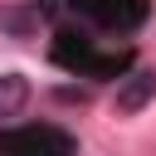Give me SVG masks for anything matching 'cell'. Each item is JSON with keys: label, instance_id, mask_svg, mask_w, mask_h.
<instances>
[{"label": "cell", "instance_id": "4", "mask_svg": "<svg viewBox=\"0 0 156 156\" xmlns=\"http://www.w3.org/2000/svg\"><path fill=\"white\" fill-rule=\"evenodd\" d=\"M0 29L15 34V39H29V34H39V10H29V5H10V10H0Z\"/></svg>", "mask_w": 156, "mask_h": 156}, {"label": "cell", "instance_id": "1", "mask_svg": "<svg viewBox=\"0 0 156 156\" xmlns=\"http://www.w3.org/2000/svg\"><path fill=\"white\" fill-rule=\"evenodd\" d=\"M10 156H73V141L54 127H24L20 136H5Z\"/></svg>", "mask_w": 156, "mask_h": 156}, {"label": "cell", "instance_id": "2", "mask_svg": "<svg viewBox=\"0 0 156 156\" xmlns=\"http://www.w3.org/2000/svg\"><path fill=\"white\" fill-rule=\"evenodd\" d=\"M151 98H156V68H136V73H127V83L117 88L112 107H117L122 117H132V112H141Z\"/></svg>", "mask_w": 156, "mask_h": 156}, {"label": "cell", "instance_id": "3", "mask_svg": "<svg viewBox=\"0 0 156 156\" xmlns=\"http://www.w3.org/2000/svg\"><path fill=\"white\" fill-rule=\"evenodd\" d=\"M24 102H29V83H24L20 73H5V78H0V122L20 117Z\"/></svg>", "mask_w": 156, "mask_h": 156}]
</instances>
